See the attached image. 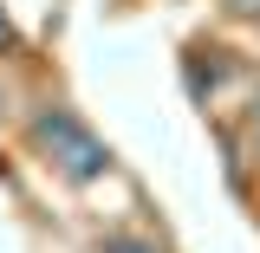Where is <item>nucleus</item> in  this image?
Returning a JSON list of instances; mask_svg holds the SVG:
<instances>
[{
	"label": "nucleus",
	"instance_id": "2",
	"mask_svg": "<svg viewBox=\"0 0 260 253\" xmlns=\"http://www.w3.org/2000/svg\"><path fill=\"white\" fill-rule=\"evenodd\" d=\"M7 39H13V32H7V20H0V46H7Z\"/></svg>",
	"mask_w": 260,
	"mask_h": 253
},
{
	"label": "nucleus",
	"instance_id": "1",
	"mask_svg": "<svg viewBox=\"0 0 260 253\" xmlns=\"http://www.w3.org/2000/svg\"><path fill=\"white\" fill-rule=\"evenodd\" d=\"M32 136L52 150V162H65V175H78V182H91L111 169V150L98 143L91 130L78 124V117H65V111H46V117H32Z\"/></svg>",
	"mask_w": 260,
	"mask_h": 253
},
{
	"label": "nucleus",
	"instance_id": "3",
	"mask_svg": "<svg viewBox=\"0 0 260 253\" xmlns=\"http://www.w3.org/2000/svg\"><path fill=\"white\" fill-rule=\"evenodd\" d=\"M241 7H260V0H241Z\"/></svg>",
	"mask_w": 260,
	"mask_h": 253
}]
</instances>
